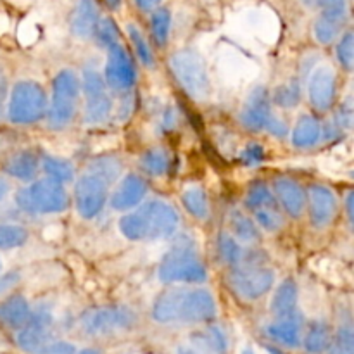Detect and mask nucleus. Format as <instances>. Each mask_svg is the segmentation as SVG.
<instances>
[{"label":"nucleus","mask_w":354,"mask_h":354,"mask_svg":"<svg viewBox=\"0 0 354 354\" xmlns=\"http://www.w3.org/2000/svg\"><path fill=\"white\" fill-rule=\"evenodd\" d=\"M353 45H354V35L351 30H348L341 38H339L337 48H335V52H337V61L341 62V66L346 69V71H351L353 69V62H354Z\"/></svg>","instance_id":"37998d69"},{"label":"nucleus","mask_w":354,"mask_h":354,"mask_svg":"<svg viewBox=\"0 0 354 354\" xmlns=\"http://www.w3.org/2000/svg\"><path fill=\"white\" fill-rule=\"evenodd\" d=\"M88 173H93L95 176L102 178L107 185L118 180L121 173V162L118 161L116 158L113 156H102V158H97L93 159L92 162L88 165Z\"/></svg>","instance_id":"473e14b6"},{"label":"nucleus","mask_w":354,"mask_h":354,"mask_svg":"<svg viewBox=\"0 0 354 354\" xmlns=\"http://www.w3.org/2000/svg\"><path fill=\"white\" fill-rule=\"evenodd\" d=\"M180 216L171 204L149 201L120 220V230L128 241H158L173 235L178 228Z\"/></svg>","instance_id":"f03ea898"},{"label":"nucleus","mask_w":354,"mask_h":354,"mask_svg":"<svg viewBox=\"0 0 354 354\" xmlns=\"http://www.w3.org/2000/svg\"><path fill=\"white\" fill-rule=\"evenodd\" d=\"M152 317L165 325L209 324L216 318V301L207 289L175 287L156 297Z\"/></svg>","instance_id":"f257e3e1"},{"label":"nucleus","mask_w":354,"mask_h":354,"mask_svg":"<svg viewBox=\"0 0 354 354\" xmlns=\"http://www.w3.org/2000/svg\"><path fill=\"white\" fill-rule=\"evenodd\" d=\"M175 123H176L175 113H173V109H168L165 113V118H162L161 128L162 130H171V128H175Z\"/></svg>","instance_id":"3c124183"},{"label":"nucleus","mask_w":354,"mask_h":354,"mask_svg":"<svg viewBox=\"0 0 354 354\" xmlns=\"http://www.w3.org/2000/svg\"><path fill=\"white\" fill-rule=\"evenodd\" d=\"M17 280H19L17 273H9V275L2 277V279H0V294L6 292V290H9L10 287L17 282Z\"/></svg>","instance_id":"8fccbe9b"},{"label":"nucleus","mask_w":354,"mask_h":354,"mask_svg":"<svg viewBox=\"0 0 354 354\" xmlns=\"http://www.w3.org/2000/svg\"><path fill=\"white\" fill-rule=\"evenodd\" d=\"M324 10L320 16L315 21V38L320 44L328 45L335 41L344 30L346 23H348V3L346 2H325L322 3Z\"/></svg>","instance_id":"4468645a"},{"label":"nucleus","mask_w":354,"mask_h":354,"mask_svg":"<svg viewBox=\"0 0 354 354\" xmlns=\"http://www.w3.org/2000/svg\"><path fill=\"white\" fill-rule=\"evenodd\" d=\"M41 166H44V171L47 173L48 178L55 180L59 183L71 182L75 178V169H73L71 162L64 161L61 158H54V156H44V161H41Z\"/></svg>","instance_id":"f704fd0d"},{"label":"nucleus","mask_w":354,"mask_h":354,"mask_svg":"<svg viewBox=\"0 0 354 354\" xmlns=\"http://www.w3.org/2000/svg\"><path fill=\"white\" fill-rule=\"evenodd\" d=\"M128 37H130L131 44H133L135 52H137L138 59L142 61V64L147 66V68H152L154 66V54L151 50V45L147 44L145 37L142 35V31L138 30L135 24H128Z\"/></svg>","instance_id":"ea45409f"},{"label":"nucleus","mask_w":354,"mask_h":354,"mask_svg":"<svg viewBox=\"0 0 354 354\" xmlns=\"http://www.w3.org/2000/svg\"><path fill=\"white\" fill-rule=\"evenodd\" d=\"M151 28L152 37L159 47H165L169 38V28H171V12L168 7L158 6L151 12Z\"/></svg>","instance_id":"c756f323"},{"label":"nucleus","mask_w":354,"mask_h":354,"mask_svg":"<svg viewBox=\"0 0 354 354\" xmlns=\"http://www.w3.org/2000/svg\"><path fill=\"white\" fill-rule=\"evenodd\" d=\"M270 310L275 315V318L290 317L297 313V286L292 279L283 280L279 289L273 294Z\"/></svg>","instance_id":"5701e85b"},{"label":"nucleus","mask_w":354,"mask_h":354,"mask_svg":"<svg viewBox=\"0 0 354 354\" xmlns=\"http://www.w3.org/2000/svg\"><path fill=\"white\" fill-rule=\"evenodd\" d=\"M332 332L330 325L325 320H315L311 322L308 327L306 337H304V351L308 354H322L328 349L330 344Z\"/></svg>","instance_id":"a878e982"},{"label":"nucleus","mask_w":354,"mask_h":354,"mask_svg":"<svg viewBox=\"0 0 354 354\" xmlns=\"http://www.w3.org/2000/svg\"><path fill=\"white\" fill-rule=\"evenodd\" d=\"M28 232L26 228L12 223H0V249H16L26 244Z\"/></svg>","instance_id":"e433bc0d"},{"label":"nucleus","mask_w":354,"mask_h":354,"mask_svg":"<svg viewBox=\"0 0 354 354\" xmlns=\"http://www.w3.org/2000/svg\"><path fill=\"white\" fill-rule=\"evenodd\" d=\"M189 344L207 354H227L228 351L227 334L216 325H211V327L190 335Z\"/></svg>","instance_id":"4be33fe9"},{"label":"nucleus","mask_w":354,"mask_h":354,"mask_svg":"<svg viewBox=\"0 0 354 354\" xmlns=\"http://www.w3.org/2000/svg\"><path fill=\"white\" fill-rule=\"evenodd\" d=\"M16 204L21 211L31 214L61 213L68 207L69 199L62 183L52 178L38 180L16 194Z\"/></svg>","instance_id":"6e6552de"},{"label":"nucleus","mask_w":354,"mask_h":354,"mask_svg":"<svg viewBox=\"0 0 354 354\" xmlns=\"http://www.w3.org/2000/svg\"><path fill=\"white\" fill-rule=\"evenodd\" d=\"M111 111H113V100H111L109 93L104 92L99 95L86 97L85 104V123L86 124H99L109 118Z\"/></svg>","instance_id":"cd10ccee"},{"label":"nucleus","mask_w":354,"mask_h":354,"mask_svg":"<svg viewBox=\"0 0 354 354\" xmlns=\"http://www.w3.org/2000/svg\"><path fill=\"white\" fill-rule=\"evenodd\" d=\"M169 152L162 147H154L145 151L144 154L140 156V161H138V166L144 173L151 176H161L165 175L169 169Z\"/></svg>","instance_id":"bb28decb"},{"label":"nucleus","mask_w":354,"mask_h":354,"mask_svg":"<svg viewBox=\"0 0 354 354\" xmlns=\"http://www.w3.org/2000/svg\"><path fill=\"white\" fill-rule=\"evenodd\" d=\"M102 76L107 85L118 92L128 90L135 83L137 71H135L133 61L121 44L107 48V62Z\"/></svg>","instance_id":"f8f14e48"},{"label":"nucleus","mask_w":354,"mask_h":354,"mask_svg":"<svg viewBox=\"0 0 354 354\" xmlns=\"http://www.w3.org/2000/svg\"><path fill=\"white\" fill-rule=\"evenodd\" d=\"M31 317V308L26 297L12 294L0 303V325L12 330H21Z\"/></svg>","instance_id":"aec40b11"},{"label":"nucleus","mask_w":354,"mask_h":354,"mask_svg":"<svg viewBox=\"0 0 354 354\" xmlns=\"http://www.w3.org/2000/svg\"><path fill=\"white\" fill-rule=\"evenodd\" d=\"M308 97L311 106L320 113L330 111L337 97V80L334 69L328 66H320L315 69L308 85Z\"/></svg>","instance_id":"2eb2a0df"},{"label":"nucleus","mask_w":354,"mask_h":354,"mask_svg":"<svg viewBox=\"0 0 354 354\" xmlns=\"http://www.w3.org/2000/svg\"><path fill=\"white\" fill-rule=\"evenodd\" d=\"M242 354H254V353H252V349H251V348H245L244 351H242Z\"/></svg>","instance_id":"4d7b16f0"},{"label":"nucleus","mask_w":354,"mask_h":354,"mask_svg":"<svg viewBox=\"0 0 354 354\" xmlns=\"http://www.w3.org/2000/svg\"><path fill=\"white\" fill-rule=\"evenodd\" d=\"M133 311L127 306L90 308L80 318L83 330L88 335H109L128 330L135 325Z\"/></svg>","instance_id":"1a4fd4ad"},{"label":"nucleus","mask_w":354,"mask_h":354,"mask_svg":"<svg viewBox=\"0 0 354 354\" xmlns=\"http://www.w3.org/2000/svg\"><path fill=\"white\" fill-rule=\"evenodd\" d=\"M273 102L280 107H296L301 102V85L297 80H292L289 83H283V85L277 86L275 92H273Z\"/></svg>","instance_id":"58836bf2"},{"label":"nucleus","mask_w":354,"mask_h":354,"mask_svg":"<svg viewBox=\"0 0 354 354\" xmlns=\"http://www.w3.org/2000/svg\"><path fill=\"white\" fill-rule=\"evenodd\" d=\"M178 354H207V353H203V351H199V349L192 348V346H190L189 342H187V344H182V346H178Z\"/></svg>","instance_id":"603ef678"},{"label":"nucleus","mask_w":354,"mask_h":354,"mask_svg":"<svg viewBox=\"0 0 354 354\" xmlns=\"http://www.w3.org/2000/svg\"><path fill=\"white\" fill-rule=\"evenodd\" d=\"M6 99H7V80L3 71L0 69V118H2L3 111H6Z\"/></svg>","instance_id":"09e8293b"},{"label":"nucleus","mask_w":354,"mask_h":354,"mask_svg":"<svg viewBox=\"0 0 354 354\" xmlns=\"http://www.w3.org/2000/svg\"><path fill=\"white\" fill-rule=\"evenodd\" d=\"M7 192H9V183H7L6 178L0 176V201L7 196Z\"/></svg>","instance_id":"864d4df0"},{"label":"nucleus","mask_w":354,"mask_h":354,"mask_svg":"<svg viewBox=\"0 0 354 354\" xmlns=\"http://www.w3.org/2000/svg\"><path fill=\"white\" fill-rule=\"evenodd\" d=\"M80 85L83 86V92H85V97H93L99 95V93L106 92V80H104L102 73L97 71L95 68H90L86 66L83 69V78Z\"/></svg>","instance_id":"a19ab883"},{"label":"nucleus","mask_w":354,"mask_h":354,"mask_svg":"<svg viewBox=\"0 0 354 354\" xmlns=\"http://www.w3.org/2000/svg\"><path fill=\"white\" fill-rule=\"evenodd\" d=\"M335 130L341 131V130H349L353 124V106H351V100H346L344 104H341L339 111L335 113Z\"/></svg>","instance_id":"a18cd8bd"},{"label":"nucleus","mask_w":354,"mask_h":354,"mask_svg":"<svg viewBox=\"0 0 354 354\" xmlns=\"http://www.w3.org/2000/svg\"><path fill=\"white\" fill-rule=\"evenodd\" d=\"M277 203L275 197H273L272 190L268 189L265 182L261 180H256L254 183H251L248 190V196H245V207H248L251 213L261 209V207L270 206V204Z\"/></svg>","instance_id":"72a5a7b5"},{"label":"nucleus","mask_w":354,"mask_h":354,"mask_svg":"<svg viewBox=\"0 0 354 354\" xmlns=\"http://www.w3.org/2000/svg\"><path fill=\"white\" fill-rule=\"evenodd\" d=\"M218 252H220L221 259H223L230 268H235V266L241 265L245 254L242 245L239 244L230 234H227V232H221V234L218 235Z\"/></svg>","instance_id":"2f4dec72"},{"label":"nucleus","mask_w":354,"mask_h":354,"mask_svg":"<svg viewBox=\"0 0 354 354\" xmlns=\"http://www.w3.org/2000/svg\"><path fill=\"white\" fill-rule=\"evenodd\" d=\"M97 24H99V6L95 2H88V0L76 3L71 14V21H69L73 35L80 38L92 37L95 33Z\"/></svg>","instance_id":"412c9836"},{"label":"nucleus","mask_w":354,"mask_h":354,"mask_svg":"<svg viewBox=\"0 0 354 354\" xmlns=\"http://www.w3.org/2000/svg\"><path fill=\"white\" fill-rule=\"evenodd\" d=\"M266 335L272 341L286 346V348H297L301 344V332H303V320L299 313L290 317L275 318L268 327L265 328Z\"/></svg>","instance_id":"6ab92c4d"},{"label":"nucleus","mask_w":354,"mask_h":354,"mask_svg":"<svg viewBox=\"0 0 354 354\" xmlns=\"http://www.w3.org/2000/svg\"><path fill=\"white\" fill-rule=\"evenodd\" d=\"M275 282V272L263 263H259L258 252L244 254V259L239 266L230 270L228 283L232 289L248 301H256L268 294Z\"/></svg>","instance_id":"20e7f679"},{"label":"nucleus","mask_w":354,"mask_h":354,"mask_svg":"<svg viewBox=\"0 0 354 354\" xmlns=\"http://www.w3.org/2000/svg\"><path fill=\"white\" fill-rule=\"evenodd\" d=\"M182 203L192 216L199 218V220H206L209 216V201H207L206 192L201 187L185 189L182 196Z\"/></svg>","instance_id":"c85d7f7f"},{"label":"nucleus","mask_w":354,"mask_h":354,"mask_svg":"<svg viewBox=\"0 0 354 354\" xmlns=\"http://www.w3.org/2000/svg\"><path fill=\"white\" fill-rule=\"evenodd\" d=\"M322 138V124L311 114H303L297 120L292 131V144L297 149H310L317 145Z\"/></svg>","instance_id":"b1692460"},{"label":"nucleus","mask_w":354,"mask_h":354,"mask_svg":"<svg viewBox=\"0 0 354 354\" xmlns=\"http://www.w3.org/2000/svg\"><path fill=\"white\" fill-rule=\"evenodd\" d=\"M272 114V99H270L268 88L258 85L245 97L239 120L249 131H261L265 130Z\"/></svg>","instance_id":"ddd939ff"},{"label":"nucleus","mask_w":354,"mask_h":354,"mask_svg":"<svg viewBox=\"0 0 354 354\" xmlns=\"http://www.w3.org/2000/svg\"><path fill=\"white\" fill-rule=\"evenodd\" d=\"M265 130H268L270 133H272L273 137H277V138H283L287 135V131H289V130H287L286 121L280 120V118L275 116V114H272V118H270L268 123H266Z\"/></svg>","instance_id":"de8ad7c7"},{"label":"nucleus","mask_w":354,"mask_h":354,"mask_svg":"<svg viewBox=\"0 0 354 354\" xmlns=\"http://www.w3.org/2000/svg\"><path fill=\"white\" fill-rule=\"evenodd\" d=\"M107 189L109 185L102 178L88 171L83 173L75 187V203L80 216L85 220L95 218L106 206Z\"/></svg>","instance_id":"9d476101"},{"label":"nucleus","mask_w":354,"mask_h":354,"mask_svg":"<svg viewBox=\"0 0 354 354\" xmlns=\"http://www.w3.org/2000/svg\"><path fill=\"white\" fill-rule=\"evenodd\" d=\"M327 354H354V337L351 322L339 325L335 334L332 335Z\"/></svg>","instance_id":"c9c22d12"},{"label":"nucleus","mask_w":354,"mask_h":354,"mask_svg":"<svg viewBox=\"0 0 354 354\" xmlns=\"http://www.w3.org/2000/svg\"><path fill=\"white\" fill-rule=\"evenodd\" d=\"M252 214H254V220L258 221L259 227L265 228L266 232H279L283 227V214L277 203L261 207Z\"/></svg>","instance_id":"4c0bfd02"},{"label":"nucleus","mask_w":354,"mask_h":354,"mask_svg":"<svg viewBox=\"0 0 354 354\" xmlns=\"http://www.w3.org/2000/svg\"><path fill=\"white\" fill-rule=\"evenodd\" d=\"M158 275L165 283H201L206 280L207 272L194 242L190 239H180L161 259Z\"/></svg>","instance_id":"7ed1b4c3"},{"label":"nucleus","mask_w":354,"mask_h":354,"mask_svg":"<svg viewBox=\"0 0 354 354\" xmlns=\"http://www.w3.org/2000/svg\"><path fill=\"white\" fill-rule=\"evenodd\" d=\"M35 354H76V348L71 344V342L66 341H55L48 342L47 346L37 351Z\"/></svg>","instance_id":"49530a36"},{"label":"nucleus","mask_w":354,"mask_h":354,"mask_svg":"<svg viewBox=\"0 0 354 354\" xmlns=\"http://www.w3.org/2000/svg\"><path fill=\"white\" fill-rule=\"evenodd\" d=\"M169 69L187 95L194 100H207L211 93L209 76L203 57L192 48L176 50L169 57Z\"/></svg>","instance_id":"423d86ee"},{"label":"nucleus","mask_w":354,"mask_h":354,"mask_svg":"<svg viewBox=\"0 0 354 354\" xmlns=\"http://www.w3.org/2000/svg\"><path fill=\"white\" fill-rule=\"evenodd\" d=\"M95 38L99 41L100 47H113V45L120 44V31H118L116 23L111 17H104L99 19V24L95 28Z\"/></svg>","instance_id":"79ce46f5"},{"label":"nucleus","mask_w":354,"mask_h":354,"mask_svg":"<svg viewBox=\"0 0 354 354\" xmlns=\"http://www.w3.org/2000/svg\"><path fill=\"white\" fill-rule=\"evenodd\" d=\"M52 313L45 304L31 311L30 320L21 330H17L16 342L23 351L37 353L50 341L52 332Z\"/></svg>","instance_id":"9b49d317"},{"label":"nucleus","mask_w":354,"mask_h":354,"mask_svg":"<svg viewBox=\"0 0 354 354\" xmlns=\"http://www.w3.org/2000/svg\"><path fill=\"white\" fill-rule=\"evenodd\" d=\"M230 223H232V237L235 241H241L244 244H251V242L258 241V227H256L254 221L251 218L244 216V213L241 211H234L230 218Z\"/></svg>","instance_id":"7c9ffc66"},{"label":"nucleus","mask_w":354,"mask_h":354,"mask_svg":"<svg viewBox=\"0 0 354 354\" xmlns=\"http://www.w3.org/2000/svg\"><path fill=\"white\" fill-rule=\"evenodd\" d=\"M147 194V183L142 176L130 173L121 180L118 189L114 190L113 199H111V206L116 211H128L133 209L135 206L142 203V199Z\"/></svg>","instance_id":"a211bd4d"},{"label":"nucleus","mask_w":354,"mask_h":354,"mask_svg":"<svg viewBox=\"0 0 354 354\" xmlns=\"http://www.w3.org/2000/svg\"><path fill=\"white\" fill-rule=\"evenodd\" d=\"M76 354H100V353L97 351V349L88 348V349H83V351H80V353H76Z\"/></svg>","instance_id":"6e6d98bb"},{"label":"nucleus","mask_w":354,"mask_h":354,"mask_svg":"<svg viewBox=\"0 0 354 354\" xmlns=\"http://www.w3.org/2000/svg\"><path fill=\"white\" fill-rule=\"evenodd\" d=\"M47 93L44 86L31 80L17 82L12 86L7 106V118L14 124H31L47 114Z\"/></svg>","instance_id":"0eeeda50"},{"label":"nucleus","mask_w":354,"mask_h":354,"mask_svg":"<svg viewBox=\"0 0 354 354\" xmlns=\"http://www.w3.org/2000/svg\"><path fill=\"white\" fill-rule=\"evenodd\" d=\"M273 190L277 196L275 201H279L277 204H280L289 216L299 218L303 214L304 207H306V192L299 183L287 176H280L273 183Z\"/></svg>","instance_id":"f3484780"},{"label":"nucleus","mask_w":354,"mask_h":354,"mask_svg":"<svg viewBox=\"0 0 354 354\" xmlns=\"http://www.w3.org/2000/svg\"><path fill=\"white\" fill-rule=\"evenodd\" d=\"M241 161L244 162V166H249V168H254V166L261 165L265 161V149H263V145L249 144L241 152Z\"/></svg>","instance_id":"c03bdc74"},{"label":"nucleus","mask_w":354,"mask_h":354,"mask_svg":"<svg viewBox=\"0 0 354 354\" xmlns=\"http://www.w3.org/2000/svg\"><path fill=\"white\" fill-rule=\"evenodd\" d=\"M38 158L31 151H21L17 154L10 156L6 161V171L14 178H19L23 182H30L37 176L38 171Z\"/></svg>","instance_id":"393cba45"},{"label":"nucleus","mask_w":354,"mask_h":354,"mask_svg":"<svg viewBox=\"0 0 354 354\" xmlns=\"http://www.w3.org/2000/svg\"><path fill=\"white\" fill-rule=\"evenodd\" d=\"M310 220L315 228H325L337 214V199L332 189L325 185H311L308 190Z\"/></svg>","instance_id":"dca6fc26"},{"label":"nucleus","mask_w":354,"mask_h":354,"mask_svg":"<svg viewBox=\"0 0 354 354\" xmlns=\"http://www.w3.org/2000/svg\"><path fill=\"white\" fill-rule=\"evenodd\" d=\"M82 85L71 69H62L55 75L52 82V97L50 107L47 109V123L54 130L68 127L76 116V107H78V97Z\"/></svg>","instance_id":"39448f33"},{"label":"nucleus","mask_w":354,"mask_h":354,"mask_svg":"<svg viewBox=\"0 0 354 354\" xmlns=\"http://www.w3.org/2000/svg\"><path fill=\"white\" fill-rule=\"evenodd\" d=\"M265 349L268 351V354H286L282 349L277 348V346H272V344H265Z\"/></svg>","instance_id":"5fc2aeb1"}]
</instances>
